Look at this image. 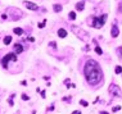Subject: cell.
I'll return each mask as SVG.
<instances>
[{
    "label": "cell",
    "instance_id": "obj_1",
    "mask_svg": "<svg viewBox=\"0 0 122 114\" xmlns=\"http://www.w3.org/2000/svg\"><path fill=\"white\" fill-rule=\"evenodd\" d=\"M84 74H85L87 83L93 85V86L100 83L103 81V71L99 63L94 59H89L86 62L85 67H84Z\"/></svg>",
    "mask_w": 122,
    "mask_h": 114
},
{
    "label": "cell",
    "instance_id": "obj_2",
    "mask_svg": "<svg viewBox=\"0 0 122 114\" xmlns=\"http://www.w3.org/2000/svg\"><path fill=\"white\" fill-rule=\"evenodd\" d=\"M107 18H108L107 14H102L100 17L91 15V17L87 19V24H89L90 27H94V28H102L105 24V22H107Z\"/></svg>",
    "mask_w": 122,
    "mask_h": 114
},
{
    "label": "cell",
    "instance_id": "obj_3",
    "mask_svg": "<svg viewBox=\"0 0 122 114\" xmlns=\"http://www.w3.org/2000/svg\"><path fill=\"white\" fill-rule=\"evenodd\" d=\"M72 31H73L75 35H76L77 37H80L82 41H86L87 39H89V33H87L86 31H84L82 28H80L77 26H72Z\"/></svg>",
    "mask_w": 122,
    "mask_h": 114
},
{
    "label": "cell",
    "instance_id": "obj_4",
    "mask_svg": "<svg viewBox=\"0 0 122 114\" xmlns=\"http://www.w3.org/2000/svg\"><path fill=\"white\" fill-rule=\"evenodd\" d=\"M9 62H14V63L17 62V56H15V53H9V54H7V55H5L4 58L1 59V64H3V67L7 68Z\"/></svg>",
    "mask_w": 122,
    "mask_h": 114
},
{
    "label": "cell",
    "instance_id": "obj_5",
    "mask_svg": "<svg viewBox=\"0 0 122 114\" xmlns=\"http://www.w3.org/2000/svg\"><path fill=\"white\" fill-rule=\"evenodd\" d=\"M109 92L113 95V96H116V97H120L121 96V90L118 88L117 85H114V83H112L111 86H109Z\"/></svg>",
    "mask_w": 122,
    "mask_h": 114
},
{
    "label": "cell",
    "instance_id": "obj_6",
    "mask_svg": "<svg viewBox=\"0 0 122 114\" xmlns=\"http://www.w3.org/2000/svg\"><path fill=\"white\" fill-rule=\"evenodd\" d=\"M23 4H24V7L28 8L30 10H37V9H39V7H37L35 3H32V1H23Z\"/></svg>",
    "mask_w": 122,
    "mask_h": 114
},
{
    "label": "cell",
    "instance_id": "obj_7",
    "mask_svg": "<svg viewBox=\"0 0 122 114\" xmlns=\"http://www.w3.org/2000/svg\"><path fill=\"white\" fill-rule=\"evenodd\" d=\"M118 35H120V30H118V27L116 26V24H113V26H112V30H111V36L117 37Z\"/></svg>",
    "mask_w": 122,
    "mask_h": 114
},
{
    "label": "cell",
    "instance_id": "obj_8",
    "mask_svg": "<svg viewBox=\"0 0 122 114\" xmlns=\"http://www.w3.org/2000/svg\"><path fill=\"white\" fill-rule=\"evenodd\" d=\"M22 51H23V46H22L21 44H15L14 45V53L15 54H21Z\"/></svg>",
    "mask_w": 122,
    "mask_h": 114
},
{
    "label": "cell",
    "instance_id": "obj_9",
    "mask_svg": "<svg viewBox=\"0 0 122 114\" xmlns=\"http://www.w3.org/2000/svg\"><path fill=\"white\" fill-rule=\"evenodd\" d=\"M58 36L61 37V39L67 37V31H66L64 28H59V30H58Z\"/></svg>",
    "mask_w": 122,
    "mask_h": 114
},
{
    "label": "cell",
    "instance_id": "obj_10",
    "mask_svg": "<svg viewBox=\"0 0 122 114\" xmlns=\"http://www.w3.org/2000/svg\"><path fill=\"white\" fill-rule=\"evenodd\" d=\"M84 7H85V3H84V1H80V3H77V4H76V10H79V12H82V10H84Z\"/></svg>",
    "mask_w": 122,
    "mask_h": 114
},
{
    "label": "cell",
    "instance_id": "obj_11",
    "mask_svg": "<svg viewBox=\"0 0 122 114\" xmlns=\"http://www.w3.org/2000/svg\"><path fill=\"white\" fill-rule=\"evenodd\" d=\"M53 9H54L55 13H59V12H62V9H63V7H62L61 4H54L53 5Z\"/></svg>",
    "mask_w": 122,
    "mask_h": 114
},
{
    "label": "cell",
    "instance_id": "obj_12",
    "mask_svg": "<svg viewBox=\"0 0 122 114\" xmlns=\"http://www.w3.org/2000/svg\"><path fill=\"white\" fill-rule=\"evenodd\" d=\"M13 32H14L15 35H18V36H21V35L23 33V30H22V28H18V27H15L14 30H13Z\"/></svg>",
    "mask_w": 122,
    "mask_h": 114
},
{
    "label": "cell",
    "instance_id": "obj_13",
    "mask_svg": "<svg viewBox=\"0 0 122 114\" xmlns=\"http://www.w3.org/2000/svg\"><path fill=\"white\" fill-rule=\"evenodd\" d=\"M12 42V36H5L4 37V44L5 45H9Z\"/></svg>",
    "mask_w": 122,
    "mask_h": 114
},
{
    "label": "cell",
    "instance_id": "obj_14",
    "mask_svg": "<svg viewBox=\"0 0 122 114\" xmlns=\"http://www.w3.org/2000/svg\"><path fill=\"white\" fill-rule=\"evenodd\" d=\"M68 17H70V19L75 21V19H76V13H75V12H70V14H68Z\"/></svg>",
    "mask_w": 122,
    "mask_h": 114
},
{
    "label": "cell",
    "instance_id": "obj_15",
    "mask_svg": "<svg viewBox=\"0 0 122 114\" xmlns=\"http://www.w3.org/2000/svg\"><path fill=\"white\" fill-rule=\"evenodd\" d=\"M114 72H116L117 74H121V73H122V67H121V65H117L116 69H114Z\"/></svg>",
    "mask_w": 122,
    "mask_h": 114
},
{
    "label": "cell",
    "instance_id": "obj_16",
    "mask_svg": "<svg viewBox=\"0 0 122 114\" xmlns=\"http://www.w3.org/2000/svg\"><path fill=\"white\" fill-rule=\"evenodd\" d=\"M95 51H96V54H99V55H102V54H103L102 47H99V46H96V47H95Z\"/></svg>",
    "mask_w": 122,
    "mask_h": 114
},
{
    "label": "cell",
    "instance_id": "obj_17",
    "mask_svg": "<svg viewBox=\"0 0 122 114\" xmlns=\"http://www.w3.org/2000/svg\"><path fill=\"white\" fill-rule=\"evenodd\" d=\"M80 104H81L82 106H87V105H89V103H87V101H85V100H80Z\"/></svg>",
    "mask_w": 122,
    "mask_h": 114
},
{
    "label": "cell",
    "instance_id": "obj_18",
    "mask_svg": "<svg viewBox=\"0 0 122 114\" xmlns=\"http://www.w3.org/2000/svg\"><path fill=\"white\" fill-rule=\"evenodd\" d=\"M45 22H46V21H44V22H41V23L37 24V26H39V28H44V27H45Z\"/></svg>",
    "mask_w": 122,
    "mask_h": 114
},
{
    "label": "cell",
    "instance_id": "obj_19",
    "mask_svg": "<svg viewBox=\"0 0 122 114\" xmlns=\"http://www.w3.org/2000/svg\"><path fill=\"white\" fill-rule=\"evenodd\" d=\"M117 53H118V55H120V56H122V46L117 49Z\"/></svg>",
    "mask_w": 122,
    "mask_h": 114
},
{
    "label": "cell",
    "instance_id": "obj_20",
    "mask_svg": "<svg viewBox=\"0 0 122 114\" xmlns=\"http://www.w3.org/2000/svg\"><path fill=\"white\" fill-rule=\"evenodd\" d=\"M28 99H30V97L27 96L26 94H23V95H22V100H28Z\"/></svg>",
    "mask_w": 122,
    "mask_h": 114
},
{
    "label": "cell",
    "instance_id": "obj_21",
    "mask_svg": "<svg viewBox=\"0 0 122 114\" xmlns=\"http://www.w3.org/2000/svg\"><path fill=\"white\" fill-rule=\"evenodd\" d=\"M120 109H121L120 105H118V106H114V108H113V112H117V110H120Z\"/></svg>",
    "mask_w": 122,
    "mask_h": 114
},
{
    "label": "cell",
    "instance_id": "obj_22",
    "mask_svg": "<svg viewBox=\"0 0 122 114\" xmlns=\"http://www.w3.org/2000/svg\"><path fill=\"white\" fill-rule=\"evenodd\" d=\"M50 46H53V47H57V44H55L54 41H52V42H50Z\"/></svg>",
    "mask_w": 122,
    "mask_h": 114
},
{
    "label": "cell",
    "instance_id": "obj_23",
    "mask_svg": "<svg viewBox=\"0 0 122 114\" xmlns=\"http://www.w3.org/2000/svg\"><path fill=\"white\" fill-rule=\"evenodd\" d=\"M118 10H120V13H122V3L118 5Z\"/></svg>",
    "mask_w": 122,
    "mask_h": 114
},
{
    "label": "cell",
    "instance_id": "obj_24",
    "mask_svg": "<svg viewBox=\"0 0 122 114\" xmlns=\"http://www.w3.org/2000/svg\"><path fill=\"white\" fill-rule=\"evenodd\" d=\"M99 114H109V113H108V112H100Z\"/></svg>",
    "mask_w": 122,
    "mask_h": 114
},
{
    "label": "cell",
    "instance_id": "obj_25",
    "mask_svg": "<svg viewBox=\"0 0 122 114\" xmlns=\"http://www.w3.org/2000/svg\"><path fill=\"white\" fill-rule=\"evenodd\" d=\"M73 114H81L80 112H77V110H75V112H73Z\"/></svg>",
    "mask_w": 122,
    "mask_h": 114
}]
</instances>
